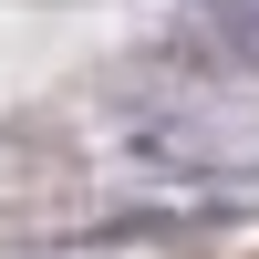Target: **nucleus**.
I'll list each match as a JSON object with an SVG mask.
<instances>
[{"label":"nucleus","mask_w":259,"mask_h":259,"mask_svg":"<svg viewBox=\"0 0 259 259\" xmlns=\"http://www.w3.org/2000/svg\"><path fill=\"white\" fill-rule=\"evenodd\" d=\"M166 52L197 73H259V0H187Z\"/></svg>","instance_id":"obj_1"}]
</instances>
